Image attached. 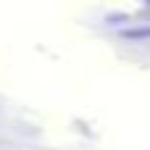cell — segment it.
<instances>
[{
  "label": "cell",
  "mask_w": 150,
  "mask_h": 150,
  "mask_svg": "<svg viewBox=\"0 0 150 150\" xmlns=\"http://www.w3.org/2000/svg\"><path fill=\"white\" fill-rule=\"evenodd\" d=\"M124 37H132V40H142V37H150V26H145V29H127V32H124Z\"/></svg>",
  "instance_id": "obj_1"
}]
</instances>
